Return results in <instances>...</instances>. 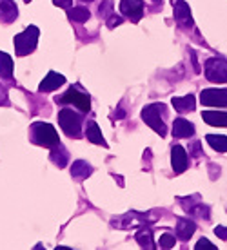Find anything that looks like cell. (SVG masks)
Listing matches in <instances>:
<instances>
[{"mask_svg": "<svg viewBox=\"0 0 227 250\" xmlns=\"http://www.w3.org/2000/svg\"><path fill=\"white\" fill-rule=\"evenodd\" d=\"M82 2H91V0H82Z\"/></svg>", "mask_w": 227, "mask_h": 250, "instance_id": "cell-31", "label": "cell"}, {"mask_svg": "<svg viewBox=\"0 0 227 250\" xmlns=\"http://www.w3.org/2000/svg\"><path fill=\"white\" fill-rule=\"evenodd\" d=\"M195 96L193 94H185L180 98H173V107L177 109L178 113H191L195 111Z\"/></svg>", "mask_w": 227, "mask_h": 250, "instance_id": "cell-16", "label": "cell"}, {"mask_svg": "<svg viewBox=\"0 0 227 250\" xmlns=\"http://www.w3.org/2000/svg\"><path fill=\"white\" fill-rule=\"evenodd\" d=\"M207 144L216 150V152H227V138L220 134H207Z\"/></svg>", "mask_w": 227, "mask_h": 250, "instance_id": "cell-22", "label": "cell"}, {"mask_svg": "<svg viewBox=\"0 0 227 250\" xmlns=\"http://www.w3.org/2000/svg\"><path fill=\"white\" fill-rule=\"evenodd\" d=\"M200 102L207 107H227V89H204Z\"/></svg>", "mask_w": 227, "mask_h": 250, "instance_id": "cell-7", "label": "cell"}, {"mask_svg": "<svg viewBox=\"0 0 227 250\" xmlns=\"http://www.w3.org/2000/svg\"><path fill=\"white\" fill-rule=\"evenodd\" d=\"M175 243H177V238L173 234H164V236H160V239H158L160 249H173Z\"/></svg>", "mask_w": 227, "mask_h": 250, "instance_id": "cell-24", "label": "cell"}, {"mask_svg": "<svg viewBox=\"0 0 227 250\" xmlns=\"http://www.w3.org/2000/svg\"><path fill=\"white\" fill-rule=\"evenodd\" d=\"M57 104H68V105H75L78 107L82 113H89V109H91V98H89L88 93H84L80 91L78 85H73L69 87L62 96H57L55 98Z\"/></svg>", "mask_w": 227, "mask_h": 250, "instance_id": "cell-4", "label": "cell"}, {"mask_svg": "<svg viewBox=\"0 0 227 250\" xmlns=\"http://www.w3.org/2000/svg\"><path fill=\"white\" fill-rule=\"evenodd\" d=\"M202 118L213 127H227V113L222 111H204Z\"/></svg>", "mask_w": 227, "mask_h": 250, "instance_id": "cell-17", "label": "cell"}, {"mask_svg": "<svg viewBox=\"0 0 227 250\" xmlns=\"http://www.w3.org/2000/svg\"><path fill=\"white\" fill-rule=\"evenodd\" d=\"M120 24H122V19H120V17H116V15H111V17H109V20H108L109 29H113L114 25H120Z\"/></svg>", "mask_w": 227, "mask_h": 250, "instance_id": "cell-27", "label": "cell"}, {"mask_svg": "<svg viewBox=\"0 0 227 250\" xmlns=\"http://www.w3.org/2000/svg\"><path fill=\"white\" fill-rule=\"evenodd\" d=\"M13 76V60L11 57L4 53V51H0V78H4V80H9Z\"/></svg>", "mask_w": 227, "mask_h": 250, "instance_id": "cell-20", "label": "cell"}, {"mask_svg": "<svg viewBox=\"0 0 227 250\" xmlns=\"http://www.w3.org/2000/svg\"><path fill=\"white\" fill-rule=\"evenodd\" d=\"M38 37H40V31H38V27H35V25L25 27L20 35H17L15 40H13L17 55H19V57H25V55L33 53V51L37 49Z\"/></svg>", "mask_w": 227, "mask_h": 250, "instance_id": "cell-3", "label": "cell"}, {"mask_svg": "<svg viewBox=\"0 0 227 250\" xmlns=\"http://www.w3.org/2000/svg\"><path fill=\"white\" fill-rule=\"evenodd\" d=\"M195 249H196V250H200V249H211V250H215L216 247H215V245H213V243H211L209 239L202 238V239H200V241H198V243L195 245Z\"/></svg>", "mask_w": 227, "mask_h": 250, "instance_id": "cell-26", "label": "cell"}, {"mask_svg": "<svg viewBox=\"0 0 227 250\" xmlns=\"http://www.w3.org/2000/svg\"><path fill=\"white\" fill-rule=\"evenodd\" d=\"M189 149H193V152H191V154H193L195 158H198V156H200V152H202V150H200V144H198V142H195Z\"/></svg>", "mask_w": 227, "mask_h": 250, "instance_id": "cell-30", "label": "cell"}, {"mask_svg": "<svg viewBox=\"0 0 227 250\" xmlns=\"http://www.w3.org/2000/svg\"><path fill=\"white\" fill-rule=\"evenodd\" d=\"M64 83H66V78L62 75L55 73V71H51V73H47V76H45L44 80H42V83L38 85V91L40 93H51V91L58 89Z\"/></svg>", "mask_w": 227, "mask_h": 250, "instance_id": "cell-11", "label": "cell"}, {"mask_svg": "<svg viewBox=\"0 0 227 250\" xmlns=\"http://www.w3.org/2000/svg\"><path fill=\"white\" fill-rule=\"evenodd\" d=\"M58 125L62 127V131L68 134V136L76 138L82 131V116L78 113H75L73 109H62L58 113Z\"/></svg>", "mask_w": 227, "mask_h": 250, "instance_id": "cell-5", "label": "cell"}, {"mask_svg": "<svg viewBox=\"0 0 227 250\" xmlns=\"http://www.w3.org/2000/svg\"><path fill=\"white\" fill-rule=\"evenodd\" d=\"M164 113H165L164 104H153V105L144 107V111H142V120H144L145 124L149 125L157 134H160V136H165V134H167V127H165V124H164Z\"/></svg>", "mask_w": 227, "mask_h": 250, "instance_id": "cell-2", "label": "cell"}, {"mask_svg": "<svg viewBox=\"0 0 227 250\" xmlns=\"http://www.w3.org/2000/svg\"><path fill=\"white\" fill-rule=\"evenodd\" d=\"M68 17H69L73 22H88L89 17H91V13H89L88 7H82V6H78V7H68Z\"/></svg>", "mask_w": 227, "mask_h": 250, "instance_id": "cell-21", "label": "cell"}, {"mask_svg": "<svg viewBox=\"0 0 227 250\" xmlns=\"http://www.w3.org/2000/svg\"><path fill=\"white\" fill-rule=\"evenodd\" d=\"M86 138H88L91 144H96V145H104L106 147V140H104V136H102V131L100 127H98V124L96 122H88V125H86Z\"/></svg>", "mask_w": 227, "mask_h": 250, "instance_id": "cell-15", "label": "cell"}, {"mask_svg": "<svg viewBox=\"0 0 227 250\" xmlns=\"http://www.w3.org/2000/svg\"><path fill=\"white\" fill-rule=\"evenodd\" d=\"M215 234H216V236H218L220 239L227 241V227H216V229H215Z\"/></svg>", "mask_w": 227, "mask_h": 250, "instance_id": "cell-28", "label": "cell"}, {"mask_svg": "<svg viewBox=\"0 0 227 250\" xmlns=\"http://www.w3.org/2000/svg\"><path fill=\"white\" fill-rule=\"evenodd\" d=\"M155 2H160V0H155Z\"/></svg>", "mask_w": 227, "mask_h": 250, "instance_id": "cell-33", "label": "cell"}, {"mask_svg": "<svg viewBox=\"0 0 227 250\" xmlns=\"http://www.w3.org/2000/svg\"><path fill=\"white\" fill-rule=\"evenodd\" d=\"M195 134V125L185 118H177L173 124V136L175 138H191Z\"/></svg>", "mask_w": 227, "mask_h": 250, "instance_id": "cell-12", "label": "cell"}, {"mask_svg": "<svg viewBox=\"0 0 227 250\" xmlns=\"http://www.w3.org/2000/svg\"><path fill=\"white\" fill-rule=\"evenodd\" d=\"M205 78L213 83L227 82V62L222 58H209L205 62Z\"/></svg>", "mask_w": 227, "mask_h": 250, "instance_id": "cell-6", "label": "cell"}, {"mask_svg": "<svg viewBox=\"0 0 227 250\" xmlns=\"http://www.w3.org/2000/svg\"><path fill=\"white\" fill-rule=\"evenodd\" d=\"M17 17H19L17 4L13 0H0V20L6 24H11Z\"/></svg>", "mask_w": 227, "mask_h": 250, "instance_id": "cell-13", "label": "cell"}, {"mask_svg": "<svg viewBox=\"0 0 227 250\" xmlns=\"http://www.w3.org/2000/svg\"><path fill=\"white\" fill-rule=\"evenodd\" d=\"M31 142L40 147H55L58 144V132L55 127L45 122H35L31 125Z\"/></svg>", "mask_w": 227, "mask_h": 250, "instance_id": "cell-1", "label": "cell"}, {"mask_svg": "<svg viewBox=\"0 0 227 250\" xmlns=\"http://www.w3.org/2000/svg\"><path fill=\"white\" fill-rule=\"evenodd\" d=\"M136 241L142 249H155V241H153V232L149 229H142L136 234Z\"/></svg>", "mask_w": 227, "mask_h": 250, "instance_id": "cell-23", "label": "cell"}, {"mask_svg": "<svg viewBox=\"0 0 227 250\" xmlns=\"http://www.w3.org/2000/svg\"><path fill=\"white\" fill-rule=\"evenodd\" d=\"M24 2H31V0H24Z\"/></svg>", "mask_w": 227, "mask_h": 250, "instance_id": "cell-32", "label": "cell"}, {"mask_svg": "<svg viewBox=\"0 0 227 250\" xmlns=\"http://www.w3.org/2000/svg\"><path fill=\"white\" fill-rule=\"evenodd\" d=\"M173 6H175V20H177V24L182 27V29H191L195 22H193V17H191V11H189V6L183 2V0H175L173 2Z\"/></svg>", "mask_w": 227, "mask_h": 250, "instance_id": "cell-8", "label": "cell"}, {"mask_svg": "<svg viewBox=\"0 0 227 250\" xmlns=\"http://www.w3.org/2000/svg\"><path fill=\"white\" fill-rule=\"evenodd\" d=\"M53 4L55 6H58V7H71V4H73V0H53Z\"/></svg>", "mask_w": 227, "mask_h": 250, "instance_id": "cell-29", "label": "cell"}, {"mask_svg": "<svg viewBox=\"0 0 227 250\" xmlns=\"http://www.w3.org/2000/svg\"><path fill=\"white\" fill-rule=\"evenodd\" d=\"M187 162H189V158H187L185 149L180 145H175L171 149V165H173L175 174H182L183 170L187 169Z\"/></svg>", "mask_w": 227, "mask_h": 250, "instance_id": "cell-10", "label": "cell"}, {"mask_svg": "<svg viewBox=\"0 0 227 250\" xmlns=\"http://www.w3.org/2000/svg\"><path fill=\"white\" fill-rule=\"evenodd\" d=\"M120 11L131 22H138L144 17V2L142 0H122L120 2Z\"/></svg>", "mask_w": 227, "mask_h": 250, "instance_id": "cell-9", "label": "cell"}, {"mask_svg": "<svg viewBox=\"0 0 227 250\" xmlns=\"http://www.w3.org/2000/svg\"><path fill=\"white\" fill-rule=\"evenodd\" d=\"M51 149H53V150H51V162L57 163L58 167H66V165H68V160H69L68 150L60 145V142H58L55 147H51Z\"/></svg>", "mask_w": 227, "mask_h": 250, "instance_id": "cell-19", "label": "cell"}, {"mask_svg": "<svg viewBox=\"0 0 227 250\" xmlns=\"http://www.w3.org/2000/svg\"><path fill=\"white\" fill-rule=\"evenodd\" d=\"M91 172H93L91 165H89L88 162H84V160H78V162H75L71 165V176H73L75 180H86Z\"/></svg>", "mask_w": 227, "mask_h": 250, "instance_id": "cell-18", "label": "cell"}, {"mask_svg": "<svg viewBox=\"0 0 227 250\" xmlns=\"http://www.w3.org/2000/svg\"><path fill=\"white\" fill-rule=\"evenodd\" d=\"M196 230V225L191 221V219H178V225H177V238L180 239V241H187V239L195 234Z\"/></svg>", "mask_w": 227, "mask_h": 250, "instance_id": "cell-14", "label": "cell"}, {"mask_svg": "<svg viewBox=\"0 0 227 250\" xmlns=\"http://www.w3.org/2000/svg\"><path fill=\"white\" fill-rule=\"evenodd\" d=\"M111 6H113V4H111L109 0H106V2H104V6L100 4V9H98L100 17H109V15H113V9H111Z\"/></svg>", "mask_w": 227, "mask_h": 250, "instance_id": "cell-25", "label": "cell"}]
</instances>
